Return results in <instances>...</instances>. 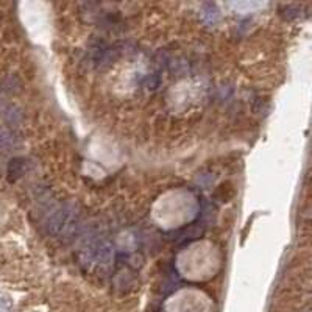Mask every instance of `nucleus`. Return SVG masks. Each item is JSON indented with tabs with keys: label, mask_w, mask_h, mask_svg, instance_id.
<instances>
[{
	"label": "nucleus",
	"mask_w": 312,
	"mask_h": 312,
	"mask_svg": "<svg viewBox=\"0 0 312 312\" xmlns=\"http://www.w3.org/2000/svg\"><path fill=\"white\" fill-rule=\"evenodd\" d=\"M279 14L285 19V20H295L301 17V7L298 5H284L279 10Z\"/></svg>",
	"instance_id": "nucleus-3"
},
{
	"label": "nucleus",
	"mask_w": 312,
	"mask_h": 312,
	"mask_svg": "<svg viewBox=\"0 0 312 312\" xmlns=\"http://www.w3.org/2000/svg\"><path fill=\"white\" fill-rule=\"evenodd\" d=\"M7 310V306L4 304V301H0V312H5Z\"/></svg>",
	"instance_id": "nucleus-4"
},
{
	"label": "nucleus",
	"mask_w": 312,
	"mask_h": 312,
	"mask_svg": "<svg viewBox=\"0 0 312 312\" xmlns=\"http://www.w3.org/2000/svg\"><path fill=\"white\" fill-rule=\"evenodd\" d=\"M25 172H27V160L13 158L8 164V169H7L8 181L14 183V181H17L22 175H25Z\"/></svg>",
	"instance_id": "nucleus-1"
},
{
	"label": "nucleus",
	"mask_w": 312,
	"mask_h": 312,
	"mask_svg": "<svg viewBox=\"0 0 312 312\" xmlns=\"http://www.w3.org/2000/svg\"><path fill=\"white\" fill-rule=\"evenodd\" d=\"M19 145V138L11 129L2 128L0 129V151H10Z\"/></svg>",
	"instance_id": "nucleus-2"
}]
</instances>
